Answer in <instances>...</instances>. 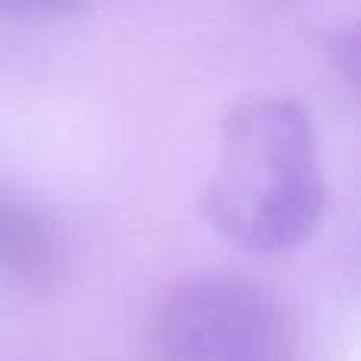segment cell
<instances>
[{
    "mask_svg": "<svg viewBox=\"0 0 361 361\" xmlns=\"http://www.w3.org/2000/svg\"><path fill=\"white\" fill-rule=\"evenodd\" d=\"M326 180L307 111L286 95H254L225 111L203 209L222 238L250 254H279L311 238Z\"/></svg>",
    "mask_w": 361,
    "mask_h": 361,
    "instance_id": "6da1fadb",
    "label": "cell"
},
{
    "mask_svg": "<svg viewBox=\"0 0 361 361\" xmlns=\"http://www.w3.org/2000/svg\"><path fill=\"white\" fill-rule=\"evenodd\" d=\"M146 361H298L286 307L260 282L197 273L165 288L143 326Z\"/></svg>",
    "mask_w": 361,
    "mask_h": 361,
    "instance_id": "7a4b0ae2",
    "label": "cell"
},
{
    "mask_svg": "<svg viewBox=\"0 0 361 361\" xmlns=\"http://www.w3.org/2000/svg\"><path fill=\"white\" fill-rule=\"evenodd\" d=\"M67 273V247L51 212L0 184V279L23 292H54Z\"/></svg>",
    "mask_w": 361,
    "mask_h": 361,
    "instance_id": "3957f363",
    "label": "cell"
},
{
    "mask_svg": "<svg viewBox=\"0 0 361 361\" xmlns=\"http://www.w3.org/2000/svg\"><path fill=\"white\" fill-rule=\"evenodd\" d=\"M80 0H0V13L6 16H51L76 6Z\"/></svg>",
    "mask_w": 361,
    "mask_h": 361,
    "instance_id": "277c9868",
    "label": "cell"
},
{
    "mask_svg": "<svg viewBox=\"0 0 361 361\" xmlns=\"http://www.w3.org/2000/svg\"><path fill=\"white\" fill-rule=\"evenodd\" d=\"M330 51H333V63H336L345 76H355V57H358L355 29H336L330 35Z\"/></svg>",
    "mask_w": 361,
    "mask_h": 361,
    "instance_id": "5b68a950",
    "label": "cell"
}]
</instances>
